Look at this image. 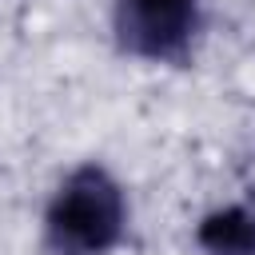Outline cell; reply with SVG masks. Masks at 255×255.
Segmentation results:
<instances>
[{
  "label": "cell",
  "mask_w": 255,
  "mask_h": 255,
  "mask_svg": "<svg viewBox=\"0 0 255 255\" xmlns=\"http://www.w3.org/2000/svg\"><path fill=\"white\" fill-rule=\"evenodd\" d=\"M131 203L124 183L100 159L76 163L44 207L48 255H112L128 239Z\"/></svg>",
  "instance_id": "cell-1"
},
{
  "label": "cell",
  "mask_w": 255,
  "mask_h": 255,
  "mask_svg": "<svg viewBox=\"0 0 255 255\" xmlns=\"http://www.w3.org/2000/svg\"><path fill=\"white\" fill-rule=\"evenodd\" d=\"M195 243L203 255H255V207L223 203L195 223Z\"/></svg>",
  "instance_id": "cell-3"
},
{
  "label": "cell",
  "mask_w": 255,
  "mask_h": 255,
  "mask_svg": "<svg viewBox=\"0 0 255 255\" xmlns=\"http://www.w3.org/2000/svg\"><path fill=\"white\" fill-rule=\"evenodd\" d=\"M112 36L131 60L187 68L203 36V0H116Z\"/></svg>",
  "instance_id": "cell-2"
}]
</instances>
